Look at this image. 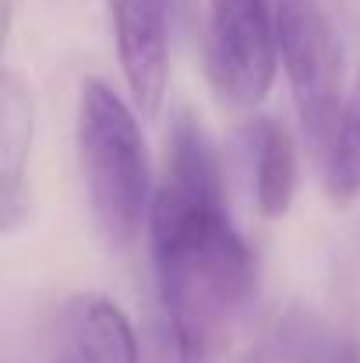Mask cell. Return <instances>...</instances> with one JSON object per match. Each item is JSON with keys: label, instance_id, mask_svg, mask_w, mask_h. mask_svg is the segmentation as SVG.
<instances>
[{"label": "cell", "instance_id": "obj_1", "mask_svg": "<svg viewBox=\"0 0 360 363\" xmlns=\"http://www.w3.org/2000/svg\"><path fill=\"white\" fill-rule=\"evenodd\" d=\"M148 230L173 363H216L251 293L254 257L227 212L216 148L187 110L166 138Z\"/></svg>", "mask_w": 360, "mask_h": 363}, {"label": "cell", "instance_id": "obj_2", "mask_svg": "<svg viewBox=\"0 0 360 363\" xmlns=\"http://www.w3.org/2000/svg\"><path fill=\"white\" fill-rule=\"evenodd\" d=\"M75 138L92 223L110 247L124 250L141 233L156 194L138 117L107 82L85 78Z\"/></svg>", "mask_w": 360, "mask_h": 363}, {"label": "cell", "instance_id": "obj_3", "mask_svg": "<svg viewBox=\"0 0 360 363\" xmlns=\"http://www.w3.org/2000/svg\"><path fill=\"white\" fill-rule=\"evenodd\" d=\"M279 60L307 141L325 155L343 113V50L325 0H268Z\"/></svg>", "mask_w": 360, "mask_h": 363}, {"label": "cell", "instance_id": "obj_4", "mask_svg": "<svg viewBox=\"0 0 360 363\" xmlns=\"http://www.w3.org/2000/svg\"><path fill=\"white\" fill-rule=\"evenodd\" d=\"M279 67V39L268 0H209L205 71L230 106H258Z\"/></svg>", "mask_w": 360, "mask_h": 363}, {"label": "cell", "instance_id": "obj_5", "mask_svg": "<svg viewBox=\"0 0 360 363\" xmlns=\"http://www.w3.org/2000/svg\"><path fill=\"white\" fill-rule=\"evenodd\" d=\"M180 14L177 0H110L120 71L141 117L159 113L170 71V28Z\"/></svg>", "mask_w": 360, "mask_h": 363}, {"label": "cell", "instance_id": "obj_6", "mask_svg": "<svg viewBox=\"0 0 360 363\" xmlns=\"http://www.w3.org/2000/svg\"><path fill=\"white\" fill-rule=\"evenodd\" d=\"M53 363H141L138 335L114 300L75 293L60 311Z\"/></svg>", "mask_w": 360, "mask_h": 363}, {"label": "cell", "instance_id": "obj_7", "mask_svg": "<svg viewBox=\"0 0 360 363\" xmlns=\"http://www.w3.org/2000/svg\"><path fill=\"white\" fill-rule=\"evenodd\" d=\"M36 134V99L32 85L18 71H4L0 78V226L11 233L28 216V187L25 169L32 155Z\"/></svg>", "mask_w": 360, "mask_h": 363}, {"label": "cell", "instance_id": "obj_8", "mask_svg": "<svg viewBox=\"0 0 360 363\" xmlns=\"http://www.w3.org/2000/svg\"><path fill=\"white\" fill-rule=\"evenodd\" d=\"M240 152L251 173V194L265 219H279L293 205L297 191V148L276 117H251L237 130Z\"/></svg>", "mask_w": 360, "mask_h": 363}, {"label": "cell", "instance_id": "obj_9", "mask_svg": "<svg viewBox=\"0 0 360 363\" xmlns=\"http://www.w3.org/2000/svg\"><path fill=\"white\" fill-rule=\"evenodd\" d=\"M322 159H325V191H329V198L339 201V205L357 198L360 194V64L354 89L347 92L336 134L329 141V152Z\"/></svg>", "mask_w": 360, "mask_h": 363}, {"label": "cell", "instance_id": "obj_10", "mask_svg": "<svg viewBox=\"0 0 360 363\" xmlns=\"http://www.w3.org/2000/svg\"><path fill=\"white\" fill-rule=\"evenodd\" d=\"M318 363H360V350L354 346V342H347V339L339 335V339L332 342V350H329V353H325Z\"/></svg>", "mask_w": 360, "mask_h": 363}, {"label": "cell", "instance_id": "obj_11", "mask_svg": "<svg viewBox=\"0 0 360 363\" xmlns=\"http://www.w3.org/2000/svg\"><path fill=\"white\" fill-rule=\"evenodd\" d=\"M240 363H268V353H251V357H244Z\"/></svg>", "mask_w": 360, "mask_h": 363}, {"label": "cell", "instance_id": "obj_12", "mask_svg": "<svg viewBox=\"0 0 360 363\" xmlns=\"http://www.w3.org/2000/svg\"><path fill=\"white\" fill-rule=\"evenodd\" d=\"M177 4H180V7H184V14H187V4H191V0H177Z\"/></svg>", "mask_w": 360, "mask_h": 363}]
</instances>
